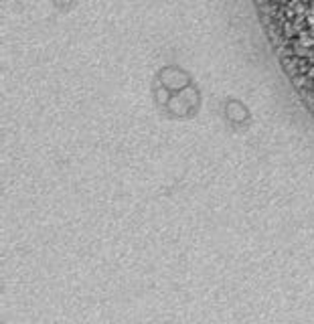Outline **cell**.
<instances>
[{"label":"cell","instance_id":"obj_1","mask_svg":"<svg viewBox=\"0 0 314 324\" xmlns=\"http://www.w3.org/2000/svg\"><path fill=\"white\" fill-rule=\"evenodd\" d=\"M306 22H308V27H310V31L314 33V4L308 8V12H306Z\"/></svg>","mask_w":314,"mask_h":324}]
</instances>
